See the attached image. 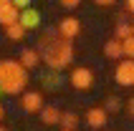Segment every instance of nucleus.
<instances>
[{
    "label": "nucleus",
    "instance_id": "9d476101",
    "mask_svg": "<svg viewBox=\"0 0 134 131\" xmlns=\"http://www.w3.org/2000/svg\"><path fill=\"white\" fill-rule=\"evenodd\" d=\"M104 56H106V58H111V61L124 58V43L116 40V38H109V40L104 43Z\"/></svg>",
    "mask_w": 134,
    "mask_h": 131
},
{
    "label": "nucleus",
    "instance_id": "393cba45",
    "mask_svg": "<svg viewBox=\"0 0 134 131\" xmlns=\"http://www.w3.org/2000/svg\"><path fill=\"white\" fill-rule=\"evenodd\" d=\"M0 131H8V129H5V126H0Z\"/></svg>",
    "mask_w": 134,
    "mask_h": 131
},
{
    "label": "nucleus",
    "instance_id": "4be33fe9",
    "mask_svg": "<svg viewBox=\"0 0 134 131\" xmlns=\"http://www.w3.org/2000/svg\"><path fill=\"white\" fill-rule=\"evenodd\" d=\"M94 3H96V5H101V8H106V5H114L116 0H94Z\"/></svg>",
    "mask_w": 134,
    "mask_h": 131
},
{
    "label": "nucleus",
    "instance_id": "bb28decb",
    "mask_svg": "<svg viewBox=\"0 0 134 131\" xmlns=\"http://www.w3.org/2000/svg\"><path fill=\"white\" fill-rule=\"evenodd\" d=\"M0 96H3V88H0Z\"/></svg>",
    "mask_w": 134,
    "mask_h": 131
},
{
    "label": "nucleus",
    "instance_id": "423d86ee",
    "mask_svg": "<svg viewBox=\"0 0 134 131\" xmlns=\"http://www.w3.org/2000/svg\"><path fill=\"white\" fill-rule=\"evenodd\" d=\"M18 20H20V10L13 5V0H0V25L8 28Z\"/></svg>",
    "mask_w": 134,
    "mask_h": 131
},
{
    "label": "nucleus",
    "instance_id": "cd10ccee",
    "mask_svg": "<svg viewBox=\"0 0 134 131\" xmlns=\"http://www.w3.org/2000/svg\"><path fill=\"white\" fill-rule=\"evenodd\" d=\"M61 131H68V129H61Z\"/></svg>",
    "mask_w": 134,
    "mask_h": 131
},
{
    "label": "nucleus",
    "instance_id": "1a4fd4ad",
    "mask_svg": "<svg viewBox=\"0 0 134 131\" xmlns=\"http://www.w3.org/2000/svg\"><path fill=\"white\" fill-rule=\"evenodd\" d=\"M18 61L23 63V68H25V71H30V68H36V66L43 61V56H41V51H38V48H23Z\"/></svg>",
    "mask_w": 134,
    "mask_h": 131
},
{
    "label": "nucleus",
    "instance_id": "a211bd4d",
    "mask_svg": "<svg viewBox=\"0 0 134 131\" xmlns=\"http://www.w3.org/2000/svg\"><path fill=\"white\" fill-rule=\"evenodd\" d=\"M106 111H119L121 109V101L119 98H116V96H109V98H106V106H104Z\"/></svg>",
    "mask_w": 134,
    "mask_h": 131
},
{
    "label": "nucleus",
    "instance_id": "f03ea898",
    "mask_svg": "<svg viewBox=\"0 0 134 131\" xmlns=\"http://www.w3.org/2000/svg\"><path fill=\"white\" fill-rule=\"evenodd\" d=\"M25 83H28V71L23 68L20 61H0V88L3 93H23L25 91Z\"/></svg>",
    "mask_w": 134,
    "mask_h": 131
},
{
    "label": "nucleus",
    "instance_id": "6e6552de",
    "mask_svg": "<svg viewBox=\"0 0 134 131\" xmlns=\"http://www.w3.org/2000/svg\"><path fill=\"white\" fill-rule=\"evenodd\" d=\"M106 114H109L106 109L94 106V109L86 111V124H89L91 129H104V126H106Z\"/></svg>",
    "mask_w": 134,
    "mask_h": 131
},
{
    "label": "nucleus",
    "instance_id": "0eeeda50",
    "mask_svg": "<svg viewBox=\"0 0 134 131\" xmlns=\"http://www.w3.org/2000/svg\"><path fill=\"white\" fill-rule=\"evenodd\" d=\"M23 111L41 114V111H43V96L38 93V91H25V93H23Z\"/></svg>",
    "mask_w": 134,
    "mask_h": 131
},
{
    "label": "nucleus",
    "instance_id": "6ab92c4d",
    "mask_svg": "<svg viewBox=\"0 0 134 131\" xmlns=\"http://www.w3.org/2000/svg\"><path fill=\"white\" fill-rule=\"evenodd\" d=\"M61 5H63V8H68V10H74V8H79V5H81V0H61Z\"/></svg>",
    "mask_w": 134,
    "mask_h": 131
},
{
    "label": "nucleus",
    "instance_id": "f257e3e1",
    "mask_svg": "<svg viewBox=\"0 0 134 131\" xmlns=\"http://www.w3.org/2000/svg\"><path fill=\"white\" fill-rule=\"evenodd\" d=\"M41 56H43V63L51 68V71H63L71 61H74V40H66V38H56L43 35L41 38Z\"/></svg>",
    "mask_w": 134,
    "mask_h": 131
},
{
    "label": "nucleus",
    "instance_id": "ddd939ff",
    "mask_svg": "<svg viewBox=\"0 0 134 131\" xmlns=\"http://www.w3.org/2000/svg\"><path fill=\"white\" fill-rule=\"evenodd\" d=\"M5 35L10 38V40H23V35H25V28H23L20 23H13V25H8V28H5Z\"/></svg>",
    "mask_w": 134,
    "mask_h": 131
},
{
    "label": "nucleus",
    "instance_id": "aec40b11",
    "mask_svg": "<svg viewBox=\"0 0 134 131\" xmlns=\"http://www.w3.org/2000/svg\"><path fill=\"white\" fill-rule=\"evenodd\" d=\"M13 5L18 8V10H28V8H30V0H13Z\"/></svg>",
    "mask_w": 134,
    "mask_h": 131
},
{
    "label": "nucleus",
    "instance_id": "dca6fc26",
    "mask_svg": "<svg viewBox=\"0 0 134 131\" xmlns=\"http://www.w3.org/2000/svg\"><path fill=\"white\" fill-rule=\"evenodd\" d=\"M43 86H46V88H51V91H53V88H58V86H61V76H58V71L46 73V76H43Z\"/></svg>",
    "mask_w": 134,
    "mask_h": 131
},
{
    "label": "nucleus",
    "instance_id": "a878e982",
    "mask_svg": "<svg viewBox=\"0 0 134 131\" xmlns=\"http://www.w3.org/2000/svg\"><path fill=\"white\" fill-rule=\"evenodd\" d=\"M132 33H134V23H132Z\"/></svg>",
    "mask_w": 134,
    "mask_h": 131
},
{
    "label": "nucleus",
    "instance_id": "f3484780",
    "mask_svg": "<svg viewBox=\"0 0 134 131\" xmlns=\"http://www.w3.org/2000/svg\"><path fill=\"white\" fill-rule=\"evenodd\" d=\"M124 43V58H132L134 61V35L127 38V40H121Z\"/></svg>",
    "mask_w": 134,
    "mask_h": 131
},
{
    "label": "nucleus",
    "instance_id": "5701e85b",
    "mask_svg": "<svg viewBox=\"0 0 134 131\" xmlns=\"http://www.w3.org/2000/svg\"><path fill=\"white\" fill-rule=\"evenodd\" d=\"M127 8H129V10L134 13V0H127Z\"/></svg>",
    "mask_w": 134,
    "mask_h": 131
},
{
    "label": "nucleus",
    "instance_id": "20e7f679",
    "mask_svg": "<svg viewBox=\"0 0 134 131\" xmlns=\"http://www.w3.org/2000/svg\"><path fill=\"white\" fill-rule=\"evenodd\" d=\"M114 81L119 86H134V61L132 58H124L116 63L114 68Z\"/></svg>",
    "mask_w": 134,
    "mask_h": 131
},
{
    "label": "nucleus",
    "instance_id": "39448f33",
    "mask_svg": "<svg viewBox=\"0 0 134 131\" xmlns=\"http://www.w3.org/2000/svg\"><path fill=\"white\" fill-rule=\"evenodd\" d=\"M79 33H81V20H79V18H74V15L61 18V23H58V35H61V38L74 40Z\"/></svg>",
    "mask_w": 134,
    "mask_h": 131
},
{
    "label": "nucleus",
    "instance_id": "7ed1b4c3",
    "mask_svg": "<svg viewBox=\"0 0 134 131\" xmlns=\"http://www.w3.org/2000/svg\"><path fill=\"white\" fill-rule=\"evenodd\" d=\"M68 83H71L76 91H89V88L94 86V71H91V68H86V66H79V68H74V71H71Z\"/></svg>",
    "mask_w": 134,
    "mask_h": 131
},
{
    "label": "nucleus",
    "instance_id": "9b49d317",
    "mask_svg": "<svg viewBox=\"0 0 134 131\" xmlns=\"http://www.w3.org/2000/svg\"><path fill=\"white\" fill-rule=\"evenodd\" d=\"M25 30H33L41 25V13L38 10H33V8H28V10H20V20H18Z\"/></svg>",
    "mask_w": 134,
    "mask_h": 131
},
{
    "label": "nucleus",
    "instance_id": "b1692460",
    "mask_svg": "<svg viewBox=\"0 0 134 131\" xmlns=\"http://www.w3.org/2000/svg\"><path fill=\"white\" fill-rule=\"evenodd\" d=\"M3 118H5V109H3V106H0V121H3Z\"/></svg>",
    "mask_w": 134,
    "mask_h": 131
},
{
    "label": "nucleus",
    "instance_id": "f8f14e48",
    "mask_svg": "<svg viewBox=\"0 0 134 131\" xmlns=\"http://www.w3.org/2000/svg\"><path fill=\"white\" fill-rule=\"evenodd\" d=\"M61 114L56 106H43V111H41V121H43L46 126H53V124H61Z\"/></svg>",
    "mask_w": 134,
    "mask_h": 131
},
{
    "label": "nucleus",
    "instance_id": "4468645a",
    "mask_svg": "<svg viewBox=\"0 0 134 131\" xmlns=\"http://www.w3.org/2000/svg\"><path fill=\"white\" fill-rule=\"evenodd\" d=\"M61 126L68 131H76V126H79V116L76 114H71V111H66L63 116H61Z\"/></svg>",
    "mask_w": 134,
    "mask_h": 131
},
{
    "label": "nucleus",
    "instance_id": "2eb2a0df",
    "mask_svg": "<svg viewBox=\"0 0 134 131\" xmlns=\"http://www.w3.org/2000/svg\"><path fill=\"white\" fill-rule=\"evenodd\" d=\"M132 23H119L116 25V33H114V38L116 40H127V38H132Z\"/></svg>",
    "mask_w": 134,
    "mask_h": 131
},
{
    "label": "nucleus",
    "instance_id": "412c9836",
    "mask_svg": "<svg viewBox=\"0 0 134 131\" xmlns=\"http://www.w3.org/2000/svg\"><path fill=\"white\" fill-rule=\"evenodd\" d=\"M127 111H129V116H134V96L127 101Z\"/></svg>",
    "mask_w": 134,
    "mask_h": 131
}]
</instances>
